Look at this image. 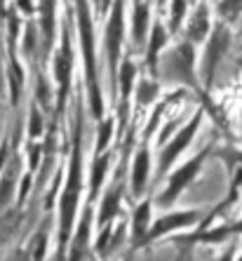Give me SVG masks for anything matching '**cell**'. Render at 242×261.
I'll return each mask as SVG.
<instances>
[{"instance_id": "1", "label": "cell", "mask_w": 242, "mask_h": 261, "mask_svg": "<svg viewBox=\"0 0 242 261\" xmlns=\"http://www.w3.org/2000/svg\"><path fill=\"white\" fill-rule=\"evenodd\" d=\"M75 10H78V36H80V45H83V57H85L92 116L101 118L103 103H101V92H99L97 57H94V33H92V17H90V5H87V0H75Z\"/></svg>"}, {"instance_id": "2", "label": "cell", "mask_w": 242, "mask_h": 261, "mask_svg": "<svg viewBox=\"0 0 242 261\" xmlns=\"http://www.w3.org/2000/svg\"><path fill=\"white\" fill-rule=\"evenodd\" d=\"M80 184H83V170H80V132L75 129V146H73V158H71V170H68V181L64 195H61L59 210H61V233L59 243L64 245L71 233L73 219H75V210H78L80 200Z\"/></svg>"}, {"instance_id": "3", "label": "cell", "mask_w": 242, "mask_h": 261, "mask_svg": "<svg viewBox=\"0 0 242 261\" xmlns=\"http://www.w3.org/2000/svg\"><path fill=\"white\" fill-rule=\"evenodd\" d=\"M195 49L193 43L181 40L174 49H170L165 57H160L157 71L170 83H183V85L195 87Z\"/></svg>"}, {"instance_id": "4", "label": "cell", "mask_w": 242, "mask_h": 261, "mask_svg": "<svg viewBox=\"0 0 242 261\" xmlns=\"http://www.w3.org/2000/svg\"><path fill=\"white\" fill-rule=\"evenodd\" d=\"M230 43H233V33H230L228 24L219 21L212 29V33H209V40L205 45V55L200 59V78H202L205 87H209L214 83V75H217L224 57L228 55Z\"/></svg>"}, {"instance_id": "5", "label": "cell", "mask_w": 242, "mask_h": 261, "mask_svg": "<svg viewBox=\"0 0 242 261\" xmlns=\"http://www.w3.org/2000/svg\"><path fill=\"white\" fill-rule=\"evenodd\" d=\"M207 155H209V148H202L198 155H193L191 160H186V163H183L181 167H179V170L170 176L167 189H165L163 193H160V198H157V205H160V207H170L172 202H176V198H179V195L188 189V184L193 181L195 176H198V172L202 170V163H205Z\"/></svg>"}, {"instance_id": "6", "label": "cell", "mask_w": 242, "mask_h": 261, "mask_svg": "<svg viewBox=\"0 0 242 261\" xmlns=\"http://www.w3.org/2000/svg\"><path fill=\"white\" fill-rule=\"evenodd\" d=\"M200 125H202V111H195V116L191 118L188 122H183L181 129L176 132V137L172 141H167V144L163 146V153H160V163H157V174L163 176L165 172L170 170L172 165H174V160L181 155L183 151H186V146L193 141V137L198 134Z\"/></svg>"}, {"instance_id": "7", "label": "cell", "mask_w": 242, "mask_h": 261, "mask_svg": "<svg viewBox=\"0 0 242 261\" xmlns=\"http://www.w3.org/2000/svg\"><path fill=\"white\" fill-rule=\"evenodd\" d=\"M71 71H73V49L71 38H68V26H64V38H61V49L55 57V78L59 83V111L64 109L68 85H71Z\"/></svg>"}, {"instance_id": "8", "label": "cell", "mask_w": 242, "mask_h": 261, "mask_svg": "<svg viewBox=\"0 0 242 261\" xmlns=\"http://www.w3.org/2000/svg\"><path fill=\"white\" fill-rule=\"evenodd\" d=\"M212 29V5H209V0H200L186 21V40L193 45L205 43Z\"/></svg>"}, {"instance_id": "9", "label": "cell", "mask_w": 242, "mask_h": 261, "mask_svg": "<svg viewBox=\"0 0 242 261\" xmlns=\"http://www.w3.org/2000/svg\"><path fill=\"white\" fill-rule=\"evenodd\" d=\"M120 43H122V0H115L113 14L106 26V49H109V68L113 73L115 87V71H118V59H120Z\"/></svg>"}, {"instance_id": "10", "label": "cell", "mask_w": 242, "mask_h": 261, "mask_svg": "<svg viewBox=\"0 0 242 261\" xmlns=\"http://www.w3.org/2000/svg\"><path fill=\"white\" fill-rule=\"evenodd\" d=\"M200 221V212L198 210H188V212H172V214H165L151 226V231H148V240L153 238H160L165 233H172V231H181L186 226H193Z\"/></svg>"}, {"instance_id": "11", "label": "cell", "mask_w": 242, "mask_h": 261, "mask_svg": "<svg viewBox=\"0 0 242 261\" xmlns=\"http://www.w3.org/2000/svg\"><path fill=\"white\" fill-rule=\"evenodd\" d=\"M148 38H151V40H148L146 64H148L151 71H157V64H160V49H163L165 45H167V40H170V31H167V26H165L163 21H155Z\"/></svg>"}, {"instance_id": "12", "label": "cell", "mask_w": 242, "mask_h": 261, "mask_svg": "<svg viewBox=\"0 0 242 261\" xmlns=\"http://www.w3.org/2000/svg\"><path fill=\"white\" fill-rule=\"evenodd\" d=\"M151 29V5L148 3H134L132 12V40L134 45H144Z\"/></svg>"}, {"instance_id": "13", "label": "cell", "mask_w": 242, "mask_h": 261, "mask_svg": "<svg viewBox=\"0 0 242 261\" xmlns=\"http://www.w3.org/2000/svg\"><path fill=\"white\" fill-rule=\"evenodd\" d=\"M148 170H151L148 148H146V146H141L139 153H137V158H134V165H132V191H134V195L144 193L146 179H148Z\"/></svg>"}, {"instance_id": "14", "label": "cell", "mask_w": 242, "mask_h": 261, "mask_svg": "<svg viewBox=\"0 0 242 261\" xmlns=\"http://www.w3.org/2000/svg\"><path fill=\"white\" fill-rule=\"evenodd\" d=\"M55 7H57V0H38L40 29H43V36H45V52L49 49L52 38H55Z\"/></svg>"}, {"instance_id": "15", "label": "cell", "mask_w": 242, "mask_h": 261, "mask_svg": "<svg viewBox=\"0 0 242 261\" xmlns=\"http://www.w3.org/2000/svg\"><path fill=\"white\" fill-rule=\"evenodd\" d=\"M118 80H120V101H122V116H125L129 94H132V85H134V80H137V66H134L132 59L122 61L120 71H118Z\"/></svg>"}, {"instance_id": "16", "label": "cell", "mask_w": 242, "mask_h": 261, "mask_svg": "<svg viewBox=\"0 0 242 261\" xmlns=\"http://www.w3.org/2000/svg\"><path fill=\"white\" fill-rule=\"evenodd\" d=\"M90 219H92V210H85L83 221L78 226V236L73 238V247H71V256L68 261H83L87 249V240H90Z\"/></svg>"}, {"instance_id": "17", "label": "cell", "mask_w": 242, "mask_h": 261, "mask_svg": "<svg viewBox=\"0 0 242 261\" xmlns=\"http://www.w3.org/2000/svg\"><path fill=\"white\" fill-rule=\"evenodd\" d=\"M148 226H151V200H144L137 210H134L132 219V233L137 240L148 236Z\"/></svg>"}, {"instance_id": "18", "label": "cell", "mask_w": 242, "mask_h": 261, "mask_svg": "<svg viewBox=\"0 0 242 261\" xmlns=\"http://www.w3.org/2000/svg\"><path fill=\"white\" fill-rule=\"evenodd\" d=\"M188 3L191 0H170V17H167V31L170 33H179L181 31L188 14Z\"/></svg>"}, {"instance_id": "19", "label": "cell", "mask_w": 242, "mask_h": 261, "mask_svg": "<svg viewBox=\"0 0 242 261\" xmlns=\"http://www.w3.org/2000/svg\"><path fill=\"white\" fill-rule=\"evenodd\" d=\"M118 205H120V186H113V189L106 193V198H103L101 202V212H99V224L106 226L109 224V219L115 217V212H118Z\"/></svg>"}, {"instance_id": "20", "label": "cell", "mask_w": 242, "mask_h": 261, "mask_svg": "<svg viewBox=\"0 0 242 261\" xmlns=\"http://www.w3.org/2000/svg\"><path fill=\"white\" fill-rule=\"evenodd\" d=\"M157 92H160V85L153 83V80H141L139 87H137V103L139 106H148L157 99Z\"/></svg>"}, {"instance_id": "21", "label": "cell", "mask_w": 242, "mask_h": 261, "mask_svg": "<svg viewBox=\"0 0 242 261\" xmlns=\"http://www.w3.org/2000/svg\"><path fill=\"white\" fill-rule=\"evenodd\" d=\"M219 14L221 21H233L242 14V0H219Z\"/></svg>"}, {"instance_id": "22", "label": "cell", "mask_w": 242, "mask_h": 261, "mask_svg": "<svg viewBox=\"0 0 242 261\" xmlns=\"http://www.w3.org/2000/svg\"><path fill=\"white\" fill-rule=\"evenodd\" d=\"M106 167H109V155H101L99 160H94V167H92V195L99 191V186H101L103 181V174H106Z\"/></svg>"}, {"instance_id": "23", "label": "cell", "mask_w": 242, "mask_h": 261, "mask_svg": "<svg viewBox=\"0 0 242 261\" xmlns=\"http://www.w3.org/2000/svg\"><path fill=\"white\" fill-rule=\"evenodd\" d=\"M14 179H17V163H12L10 167H7L5 179H3V184H0V202H5V200H7V193L12 191Z\"/></svg>"}, {"instance_id": "24", "label": "cell", "mask_w": 242, "mask_h": 261, "mask_svg": "<svg viewBox=\"0 0 242 261\" xmlns=\"http://www.w3.org/2000/svg\"><path fill=\"white\" fill-rule=\"evenodd\" d=\"M111 132H113V120H103L101 122V129H99V139H97V151L103 153L106 144L111 139Z\"/></svg>"}, {"instance_id": "25", "label": "cell", "mask_w": 242, "mask_h": 261, "mask_svg": "<svg viewBox=\"0 0 242 261\" xmlns=\"http://www.w3.org/2000/svg\"><path fill=\"white\" fill-rule=\"evenodd\" d=\"M43 132V120H40V113L36 109L31 111V137H40Z\"/></svg>"}, {"instance_id": "26", "label": "cell", "mask_w": 242, "mask_h": 261, "mask_svg": "<svg viewBox=\"0 0 242 261\" xmlns=\"http://www.w3.org/2000/svg\"><path fill=\"white\" fill-rule=\"evenodd\" d=\"M33 45H36V26L29 24V26H26V40H24L26 55H31V52H33Z\"/></svg>"}, {"instance_id": "27", "label": "cell", "mask_w": 242, "mask_h": 261, "mask_svg": "<svg viewBox=\"0 0 242 261\" xmlns=\"http://www.w3.org/2000/svg\"><path fill=\"white\" fill-rule=\"evenodd\" d=\"M38 99L43 103L49 101V87H47V83H45V78H38Z\"/></svg>"}, {"instance_id": "28", "label": "cell", "mask_w": 242, "mask_h": 261, "mask_svg": "<svg viewBox=\"0 0 242 261\" xmlns=\"http://www.w3.org/2000/svg\"><path fill=\"white\" fill-rule=\"evenodd\" d=\"M230 189H233V193H237V191L242 189V165L235 170V176H233V184H230Z\"/></svg>"}, {"instance_id": "29", "label": "cell", "mask_w": 242, "mask_h": 261, "mask_svg": "<svg viewBox=\"0 0 242 261\" xmlns=\"http://www.w3.org/2000/svg\"><path fill=\"white\" fill-rule=\"evenodd\" d=\"M17 7L19 10H24V14H33V5H31V0H17Z\"/></svg>"}, {"instance_id": "30", "label": "cell", "mask_w": 242, "mask_h": 261, "mask_svg": "<svg viewBox=\"0 0 242 261\" xmlns=\"http://www.w3.org/2000/svg\"><path fill=\"white\" fill-rule=\"evenodd\" d=\"M3 17H5V0H0V24H3Z\"/></svg>"}, {"instance_id": "31", "label": "cell", "mask_w": 242, "mask_h": 261, "mask_svg": "<svg viewBox=\"0 0 242 261\" xmlns=\"http://www.w3.org/2000/svg\"><path fill=\"white\" fill-rule=\"evenodd\" d=\"M0 57H3V49H0ZM0 92H3V71H0Z\"/></svg>"}, {"instance_id": "32", "label": "cell", "mask_w": 242, "mask_h": 261, "mask_svg": "<svg viewBox=\"0 0 242 261\" xmlns=\"http://www.w3.org/2000/svg\"><path fill=\"white\" fill-rule=\"evenodd\" d=\"M230 256H233V249H230V252H228V254H226V256H224V259H221V261H230Z\"/></svg>"}, {"instance_id": "33", "label": "cell", "mask_w": 242, "mask_h": 261, "mask_svg": "<svg viewBox=\"0 0 242 261\" xmlns=\"http://www.w3.org/2000/svg\"><path fill=\"white\" fill-rule=\"evenodd\" d=\"M235 233H242V221L240 224H235Z\"/></svg>"}, {"instance_id": "34", "label": "cell", "mask_w": 242, "mask_h": 261, "mask_svg": "<svg viewBox=\"0 0 242 261\" xmlns=\"http://www.w3.org/2000/svg\"><path fill=\"white\" fill-rule=\"evenodd\" d=\"M191 3H195V5H198V3H200V0H191Z\"/></svg>"}, {"instance_id": "35", "label": "cell", "mask_w": 242, "mask_h": 261, "mask_svg": "<svg viewBox=\"0 0 242 261\" xmlns=\"http://www.w3.org/2000/svg\"><path fill=\"white\" fill-rule=\"evenodd\" d=\"M137 3H148V0H137Z\"/></svg>"}, {"instance_id": "36", "label": "cell", "mask_w": 242, "mask_h": 261, "mask_svg": "<svg viewBox=\"0 0 242 261\" xmlns=\"http://www.w3.org/2000/svg\"><path fill=\"white\" fill-rule=\"evenodd\" d=\"M12 261H24V259H19V256H17V259H12Z\"/></svg>"}]
</instances>
